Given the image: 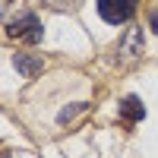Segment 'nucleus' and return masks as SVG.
Here are the masks:
<instances>
[{"instance_id":"1","label":"nucleus","mask_w":158,"mask_h":158,"mask_svg":"<svg viewBox=\"0 0 158 158\" xmlns=\"http://www.w3.org/2000/svg\"><path fill=\"white\" fill-rule=\"evenodd\" d=\"M6 35L10 38H22L29 44H38L41 41V22H38L35 13H19L16 19L6 22Z\"/></svg>"},{"instance_id":"4","label":"nucleus","mask_w":158,"mask_h":158,"mask_svg":"<svg viewBox=\"0 0 158 158\" xmlns=\"http://www.w3.org/2000/svg\"><path fill=\"white\" fill-rule=\"evenodd\" d=\"M13 67H16L25 79H35V76H41L44 60H41V54H13Z\"/></svg>"},{"instance_id":"5","label":"nucleus","mask_w":158,"mask_h":158,"mask_svg":"<svg viewBox=\"0 0 158 158\" xmlns=\"http://www.w3.org/2000/svg\"><path fill=\"white\" fill-rule=\"evenodd\" d=\"M120 117L127 123H139L142 117H146V108H142V101L136 98V95H127L123 101H120Z\"/></svg>"},{"instance_id":"8","label":"nucleus","mask_w":158,"mask_h":158,"mask_svg":"<svg viewBox=\"0 0 158 158\" xmlns=\"http://www.w3.org/2000/svg\"><path fill=\"white\" fill-rule=\"evenodd\" d=\"M6 6H10V0H0V16L6 13Z\"/></svg>"},{"instance_id":"6","label":"nucleus","mask_w":158,"mask_h":158,"mask_svg":"<svg viewBox=\"0 0 158 158\" xmlns=\"http://www.w3.org/2000/svg\"><path fill=\"white\" fill-rule=\"evenodd\" d=\"M82 111H89V104L85 101H76V104H70V108H63L60 114H57V123H70L76 114H82Z\"/></svg>"},{"instance_id":"9","label":"nucleus","mask_w":158,"mask_h":158,"mask_svg":"<svg viewBox=\"0 0 158 158\" xmlns=\"http://www.w3.org/2000/svg\"><path fill=\"white\" fill-rule=\"evenodd\" d=\"M0 158H10V152H0Z\"/></svg>"},{"instance_id":"3","label":"nucleus","mask_w":158,"mask_h":158,"mask_svg":"<svg viewBox=\"0 0 158 158\" xmlns=\"http://www.w3.org/2000/svg\"><path fill=\"white\" fill-rule=\"evenodd\" d=\"M117 54H120L123 63L136 60V57L142 54V32H139V29H127V35L120 38V44H117Z\"/></svg>"},{"instance_id":"2","label":"nucleus","mask_w":158,"mask_h":158,"mask_svg":"<svg viewBox=\"0 0 158 158\" xmlns=\"http://www.w3.org/2000/svg\"><path fill=\"white\" fill-rule=\"evenodd\" d=\"M136 3L139 0H98V16L104 22H111V25H120V22H127L133 16Z\"/></svg>"},{"instance_id":"7","label":"nucleus","mask_w":158,"mask_h":158,"mask_svg":"<svg viewBox=\"0 0 158 158\" xmlns=\"http://www.w3.org/2000/svg\"><path fill=\"white\" fill-rule=\"evenodd\" d=\"M149 29H152V32H158V10H152V13H149Z\"/></svg>"}]
</instances>
